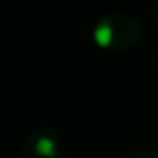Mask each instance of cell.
<instances>
[{
  "instance_id": "1",
  "label": "cell",
  "mask_w": 158,
  "mask_h": 158,
  "mask_svg": "<svg viewBox=\"0 0 158 158\" xmlns=\"http://www.w3.org/2000/svg\"><path fill=\"white\" fill-rule=\"evenodd\" d=\"M143 36V26L133 15L110 14L99 19L94 29L97 46L109 51H124L136 44Z\"/></svg>"
},
{
  "instance_id": "2",
  "label": "cell",
  "mask_w": 158,
  "mask_h": 158,
  "mask_svg": "<svg viewBox=\"0 0 158 158\" xmlns=\"http://www.w3.org/2000/svg\"><path fill=\"white\" fill-rule=\"evenodd\" d=\"M22 158H61L58 138L44 127L34 129L22 144Z\"/></svg>"
},
{
  "instance_id": "3",
  "label": "cell",
  "mask_w": 158,
  "mask_h": 158,
  "mask_svg": "<svg viewBox=\"0 0 158 158\" xmlns=\"http://www.w3.org/2000/svg\"><path fill=\"white\" fill-rule=\"evenodd\" d=\"M127 158H158V153H155V151H136Z\"/></svg>"
},
{
  "instance_id": "4",
  "label": "cell",
  "mask_w": 158,
  "mask_h": 158,
  "mask_svg": "<svg viewBox=\"0 0 158 158\" xmlns=\"http://www.w3.org/2000/svg\"><path fill=\"white\" fill-rule=\"evenodd\" d=\"M153 14L156 15V19H158V0H155V4H153Z\"/></svg>"
}]
</instances>
